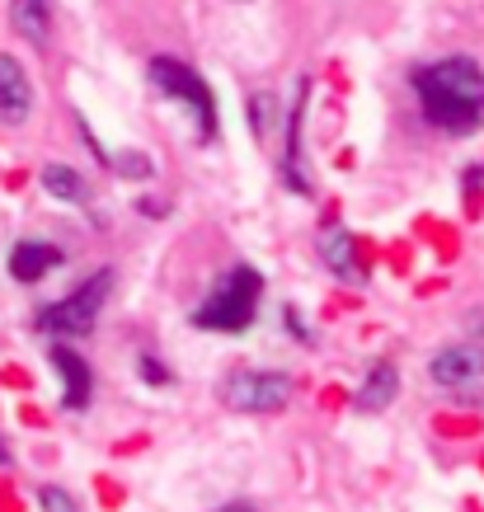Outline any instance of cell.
<instances>
[{"mask_svg": "<svg viewBox=\"0 0 484 512\" xmlns=\"http://www.w3.org/2000/svg\"><path fill=\"white\" fill-rule=\"evenodd\" d=\"M414 94L423 118L447 137H470L484 127V66L475 57H442L419 66Z\"/></svg>", "mask_w": 484, "mask_h": 512, "instance_id": "1", "label": "cell"}, {"mask_svg": "<svg viewBox=\"0 0 484 512\" xmlns=\"http://www.w3.org/2000/svg\"><path fill=\"white\" fill-rule=\"evenodd\" d=\"M259 296H264V273L250 264H235L226 278L207 292V301L193 311L198 329H221V334H240L259 311Z\"/></svg>", "mask_w": 484, "mask_h": 512, "instance_id": "2", "label": "cell"}, {"mask_svg": "<svg viewBox=\"0 0 484 512\" xmlns=\"http://www.w3.org/2000/svg\"><path fill=\"white\" fill-rule=\"evenodd\" d=\"M109 296H113V268H94L71 296H62V301H52V306L33 315V325H38V334H52L57 343L85 339Z\"/></svg>", "mask_w": 484, "mask_h": 512, "instance_id": "3", "label": "cell"}, {"mask_svg": "<svg viewBox=\"0 0 484 512\" xmlns=\"http://www.w3.org/2000/svg\"><path fill=\"white\" fill-rule=\"evenodd\" d=\"M146 71H151L156 94H165V99H174V104H184V109L193 113V123H198V141L217 137V99H212V85H207L193 66L174 62V57H156Z\"/></svg>", "mask_w": 484, "mask_h": 512, "instance_id": "4", "label": "cell"}, {"mask_svg": "<svg viewBox=\"0 0 484 512\" xmlns=\"http://www.w3.org/2000/svg\"><path fill=\"white\" fill-rule=\"evenodd\" d=\"M221 400L231 404L235 414H278L282 404L292 400V381L282 372H235L226 386H221Z\"/></svg>", "mask_w": 484, "mask_h": 512, "instance_id": "5", "label": "cell"}, {"mask_svg": "<svg viewBox=\"0 0 484 512\" xmlns=\"http://www.w3.org/2000/svg\"><path fill=\"white\" fill-rule=\"evenodd\" d=\"M428 376H433L442 390H470V386H480V381H484V348H480V343H452V348L433 353V362H428Z\"/></svg>", "mask_w": 484, "mask_h": 512, "instance_id": "6", "label": "cell"}, {"mask_svg": "<svg viewBox=\"0 0 484 512\" xmlns=\"http://www.w3.org/2000/svg\"><path fill=\"white\" fill-rule=\"evenodd\" d=\"M47 357H52V367H57V376H62V404L66 409H85L94 395V372L90 362L76 353V348H66V343H52L47 348Z\"/></svg>", "mask_w": 484, "mask_h": 512, "instance_id": "7", "label": "cell"}, {"mask_svg": "<svg viewBox=\"0 0 484 512\" xmlns=\"http://www.w3.org/2000/svg\"><path fill=\"white\" fill-rule=\"evenodd\" d=\"M29 109H33V90H29L24 66H19L10 52H0V123L19 127L29 118Z\"/></svg>", "mask_w": 484, "mask_h": 512, "instance_id": "8", "label": "cell"}, {"mask_svg": "<svg viewBox=\"0 0 484 512\" xmlns=\"http://www.w3.org/2000/svg\"><path fill=\"white\" fill-rule=\"evenodd\" d=\"M306 99H311V80L297 85V109H292V127H287V160H282V179H287V188H297V193H311V179H306V146H301Z\"/></svg>", "mask_w": 484, "mask_h": 512, "instance_id": "9", "label": "cell"}, {"mask_svg": "<svg viewBox=\"0 0 484 512\" xmlns=\"http://www.w3.org/2000/svg\"><path fill=\"white\" fill-rule=\"evenodd\" d=\"M62 259L66 254L57 245H47V240H19L10 249V273H15V282H38L52 268H62Z\"/></svg>", "mask_w": 484, "mask_h": 512, "instance_id": "10", "label": "cell"}, {"mask_svg": "<svg viewBox=\"0 0 484 512\" xmlns=\"http://www.w3.org/2000/svg\"><path fill=\"white\" fill-rule=\"evenodd\" d=\"M320 254H325L329 273H339L344 282H362V264H358V240L348 235V226H325L320 231Z\"/></svg>", "mask_w": 484, "mask_h": 512, "instance_id": "11", "label": "cell"}, {"mask_svg": "<svg viewBox=\"0 0 484 512\" xmlns=\"http://www.w3.org/2000/svg\"><path fill=\"white\" fill-rule=\"evenodd\" d=\"M10 24H15L19 38L43 47L47 33H52V0H10Z\"/></svg>", "mask_w": 484, "mask_h": 512, "instance_id": "12", "label": "cell"}, {"mask_svg": "<svg viewBox=\"0 0 484 512\" xmlns=\"http://www.w3.org/2000/svg\"><path fill=\"white\" fill-rule=\"evenodd\" d=\"M395 390H400V372H395L391 362H376L372 372H367V381H362V390H358V409L362 414H381L386 404L395 400Z\"/></svg>", "mask_w": 484, "mask_h": 512, "instance_id": "13", "label": "cell"}, {"mask_svg": "<svg viewBox=\"0 0 484 512\" xmlns=\"http://www.w3.org/2000/svg\"><path fill=\"white\" fill-rule=\"evenodd\" d=\"M43 188H47V198L71 202V207H85V202H90V184H85L71 165H47V170H43Z\"/></svg>", "mask_w": 484, "mask_h": 512, "instance_id": "14", "label": "cell"}, {"mask_svg": "<svg viewBox=\"0 0 484 512\" xmlns=\"http://www.w3.org/2000/svg\"><path fill=\"white\" fill-rule=\"evenodd\" d=\"M268 127H273V94H254L250 99V132L264 141Z\"/></svg>", "mask_w": 484, "mask_h": 512, "instance_id": "15", "label": "cell"}, {"mask_svg": "<svg viewBox=\"0 0 484 512\" xmlns=\"http://www.w3.org/2000/svg\"><path fill=\"white\" fill-rule=\"evenodd\" d=\"M38 508H43V512H80V503L66 494V489L47 484V489H38Z\"/></svg>", "mask_w": 484, "mask_h": 512, "instance_id": "16", "label": "cell"}, {"mask_svg": "<svg viewBox=\"0 0 484 512\" xmlns=\"http://www.w3.org/2000/svg\"><path fill=\"white\" fill-rule=\"evenodd\" d=\"M109 170L123 174V179H146V174H151V160L146 156H109Z\"/></svg>", "mask_w": 484, "mask_h": 512, "instance_id": "17", "label": "cell"}, {"mask_svg": "<svg viewBox=\"0 0 484 512\" xmlns=\"http://www.w3.org/2000/svg\"><path fill=\"white\" fill-rule=\"evenodd\" d=\"M137 372L146 376V381H151V386H156V390H165V386H170V372H165V367H160V362H156V357H151V353H141Z\"/></svg>", "mask_w": 484, "mask_h": 512, "instance_id": "18", "label": "cell"}, {"mask_svg": "<svg viewBox=\"0 0 484 512\" xmlns=\"http://www.w3.org/2000/svg\"><path fill=\"white\" fill-rule=\"evenodd\" d=\"M466 329L475 334V339H480V348H484V311H470L466 315Z\"/></svg>", "mask_w": 484, "mask_h": 512, "instance_id": "19", "label": "cell"}, {"mask_svg": "<svg viewBox=\"0 0 484 512\" xmlns=\"http://www.w3.org/2000/svg\"><path fill=\"white\" fill-rule=\"evenodd\" d=\"M217 512H259V508H254L250 498H231V503H221Z\"/></svg>", "mask_w": 484, "mask_h": 512, "instance_id": "20", "label": "cell"}, {"mask_svg": "<svg viewBox=\"0 0 484 512\" xmlns=\"http://www.w3.org/2000/svg\"><path fill=\"white\" fill-rule=\"evenodd\" d=\"M15 466V456H10V447H5V437H0V470Z\"/></svg>", "mask_w": 484, "mask_h": 512, "instance_id": "21", "label": "cell"}]
</instances>
